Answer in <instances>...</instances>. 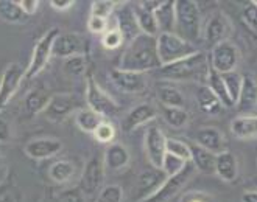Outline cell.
<instances>
[{
    "label": "cell",
    "instance_id": "22",
    "mask_svg": "<svg viewBox=\"0 0 257 202\" xmlns=\"http://www.w3.org/2000/svg\"><path fill=\"white\" fill-rule=\"evenodd\" d=\"M130 160H131L130 151L122 143H111L103 154L104 168H108L111 171L123 169L125 166L130 165Z\"/></svg>",
    "mask_w": 257,
    "mask_h": 202
},
{
    "label": "cell",
    "instance_id": "49",
    "mask_svg": "<svg viewBox=\"0 0 257 202\" xmlns=\"http://www.w3.org/2000/svg\"><path fill=\"white\" fill-rule=\"evenodd\" d=\"M50 5L56 11H67L75 5V2L73 0H50Z\"/></svg>",
    "mask_w": 257,
    "mask_h": 202
},
{
    "label": "cell",
    "instance_id": "1",
    "mask_svg": "<svg viewBox=\"0 0 257 202\" xmlns=\"http://www.w3.org/2000/svg\"><path fill=\"white\" fill-rule=\"evenodd\" d=\"M159 67L161 62L156 50V38L147 35H139L128 44L118 66L120 70L139 72V73H145L148 70L159 69Z\"/></svg>",
    "mask_w": 257,
    "mask_h": 202
},
{
    "label": "cell",
    "instance_id": "42",
    "mask_svg": "<svg viewBox=\"0 0 257 202\" xmlns=\"http://www.w3.org/2000/svg\"><path fill=\"white\" fill-rule=\"evenodd\" d=\"M64 69L67 73L73 75V76H80L84 73L86 70V58L83 55H77V56H70L66 59L64 62Z\"/></svg>",
    "mask_w": 257,
    "mask_h": 202
},
{
    "label": "cell",
    "instance_id": "4",
    "mask_svg": "<svg viewBox=\"0 0 257 202\" xmlns=\"http://www.w3.org/2000/svg\"><path fill=\"white\" fill-rule=\"evenodd\" d=\"M156 50L161 67L173 64L198 52L192 44L179 38L176 33H159L156 36Z\"/></svg>",
    "mask_w": 257,
    "mask_h": 202
},
{
    "label": "cell",
    "instance_id": "39",
    "mask_svg": "<svg viewBox=\"0 0 257 202\" xmlns=\"http://www.w3.org/2000/svg\"><path fill=\"white\" fill-rule=\"evenodd\" d=\"M123 200V190L118 185H106L103 186L100 194L97 196L95 202H122Z\"/></svg>",
    "mask_w": 257,
    "mask_h": 202
},
{
    "label": "cell",
    "instance_id": "48",
    "mask_svg": "<svg viewBox=\"0 0 257 202\" xmlns=\"http://www.w3.org/2000/svg\"><path fill=\"white\" fill-rule=\"evenodd\" d=\"M18 4L21 5V8L27 16H33L39 8V0H21Z\"/></svg>",
    "mask_w": 257,
    "mask_h": 202
},
{
    "label": "cell",
    "instance_id": "27",
    "mask_svg": "<svg viewBox=\"0 0 257 202\" xmlns=\"http://www.w3.org/2000/svg\"><path fill=\"white\" fill-rule=\"evenodd\" d=\"M231 132L240 140L257 137V115H241L231 121Z\"/></svg>",
    "mask_w": 257,
    "mask_h": 202
},
{
    "label": "cell",
    "instance_id": "36",
    "mask_svg": "<svg viewBox=\"0 0 257 202\" xmlns=\"http://www.w3.org/2000/svg\"><path fill=\"white\" fill-rule=\"evenodd\" d=\"M221 76H223L226 90H228V95H229L231 101L235 106L237 101H238V97H240L241 83H243V75H240L237 72H231V73H226V75H221Z\"/></svg>",
    "mask_w": 257,
    "mask_h": 202
},
{
    "label": "cell",
    "instance_id": "52",
    "mask_svg": "<svg viewBox=\"0 0 257 202\" xmlns=\"http://www.w3.org/2000/svg\"><path fill=\"white\" fill-rule=\"evenodd\" d=\"M5 174H7V162L2 157V154H0V180L5 177Z\"/></svg>",
    "mask_w": 257,
    "mask_h": 202
},
{
    "label": "cell",
    "instance_id": "30",
    "mask_svg": "<svg viewBox=\"0 0 257 202\" xmlns=\"http://www.w3.org/2000/svg\"><path fill=\"white\" fill-rule=\"evenodd\" d=\"M158 98L162 103V106L167 107H183L184 106V95L178 87L161 83L158 84Z\"/></svg>",
    "mask_w": 257,
    "mask_h": 202
},
{
    "label": "cell",
    "instance_id": "34",
    "mask_svg": "<svg viewBox=\"0 0 257 202\" xmlns=\"http://www.w3.org/2000/svg\"><path fill=\"white\" fill-rule=\"evenodd\" d=\"M49 176L56 183H66L75 176V165L69 160H58L50 165Z\"/></svg>",
    "mask_w": 257,
    "mask_h": 202
},
{
    "label": "cell",
    "instance_id": "51",
    "mask_svg": "<svg viewBox=\"0 0 257 202\" xmlns=\"http://www.w3.org/2000/svg\"><path fill=\"white\" fill-rule=\"evenodd\" d=\"M241 202H257V191H246L241 194Z\"/></svg>",
    "mask_w": 257,
    "mask_h": 202
},
{
    "label": "cell",
    "instance_id": "37",
    "mask_svg": "<svg viewBox=\"0 0 257 202\" xmlns=\"http://www.w3.org/2000/svg\"><path fill=\"white\" fill-rule=\"evenodd\" d=\"M167 154H172L175 157L190 162L192 154H190V146L184 142H181L178 138H167Z\"/></svg>",
    "mask_w": 257,
    "mask_h": 202
},
{
    "label": "cell",
    "instance_id": "29",
    "mask_svg": "<svg viewBox=\"0 0 257 202\" xmlns=\"http://www.w3.org/2000/svg\"><path fill=\"white\" fill-rule=\"evenodd\" d=\"M30 16L24 13L16 0H0V21L7 24L21 25L28 22Z\"/></svg>",
    "mask_w": 257,
    "mask_h": 202
},
{
    "label": "cell",
    "instance_id": "26",
    "mask_svg": "<svg viewBox=\"0 0 257 202\" xmlns=\"http://www.w3.org/2000/svg\"><path fill=\"white\" fill-rule=\"evenodd\" d=\"M50 100H52V95L47 90L41 87H35L30 90L28 95L25 97V112L30 117L38 115L47 109Z\"/></svg>",
    "mask_w": 257,
    "mask_h": 202
},
{
    "label": "cell",
    "instance_id": "19",
    "mask_svg": "<svg viewBox=\"0 0 257 202\" xmlns=\"http://www.w3.org/2000/svg\"><path fill=\"white\" fill-rule=\"evenodd\" d=\"M77 106V101L69 93H56L52 97L47 109H45V117L52 121H59L66 118Z\"/></svg>",
    "mask_w": 257,
    "mask_h": 202
},
{
    "label": "cell",
    "instance_id": "25",
    "mask_svg": "<svg viewBox=\"0 0 257 202\" xmlns=\"http://www.w3.org/2000/svg\"><path fill=\"white\" fill-rule=\"evenodd\" d=\"M190 146V154H192V163L196 168V171H201L204 174H215V159L217 154L210 152L200 145L192 143Z\"/></svg>",
    "mask_w": 257,
    "mask_h": 202
},
{
    "label": "cell",
    "instance_id": "46",
    "mask_svg": "<svg viewBox=\"0 0 257 202\" xmlns=\"http://www.w3.org/2000/svg\"><path fill=\"white\" fill-rule=\"evenodd\" d=\"M87 28H89V31H92V33H106V30H108V21L90 16L89 22H87Z\"/></svg>",
    "mask_w": 257,
    "mask_h": 202
},
{
    "label": "cell",
    "instance_id": "5",
    "mask_svg": "<svg viewBox=\"0 0 257 202\" xmlns=\"http://www.w3.org/2000/svg\"><path fill=\"white\" fill-rule=\"evenodd\" d=\"M61 33L59 28H50L47 33H45L35 45V50H33V55H32V61H30L28 64V69L25 70V78L27 80H33L35 76H38L44 69L45 66L49 64L50 61V56H52V47H53V42L56 39V36Z\"/></svg>",
    "mask_w": 257,
    "mask_h": 202
},
{
    "label": "cell",
    "instance_id": "31",
    "mask_svg": "<svg viewBox=\"0 0 257 202\" xmlns=\"http://www.w3.org/2000/svg\"><path fill=\"white\" fill-rule=\"evenodd\" d=\"M207 87L215 93V97L220 100V103L224 107H232L234 106V103L231 101V98L228 95V90H226L223 76L220 73H217L212 67H209V72H207Z\"/></svg>",
    "mask_w": 257,
    "mask_h": 202
},
{
    "label": "cell",
    "instance_id": "2",
    "mask_svg": "<svg viewBox=\"0 0 257 202\" xmlns=\"http://www.w3.org/2000/svg\"><path fill=\"white\" fill-rule=\"evenodd\" d=\"M159 75L173 81H192V80H206L209 66L207 58L203 52H196L184 59L176 61L173 64L162 66L158 69Z\"/></svg>",
    "mask_w": 257,
    "mask_h": 202
},
{
    "label": "cell",
    "instance_id": "47",
    "mask_svg": "<svg viewBox=\"0 0 257 202\" xmlns=\"http://www.w3.org/2000/svg\"><path fill=\"white\" fill-rule=\"evenodd\" d=\"M181 202H214L212 197L206 193H201V191H192V193H187L183 196Z\"/></svg>",
    "mask_w": 257,
    "mask_h": 202
},
{
    "label": "cell",
    "instance_id": "14",
    "mask_svg": "<svg viewBox=\"0 0 257 202\" xmlns=\"http://www.w3.org/2000/svg\"><path fill=\"white\" fill-rule=\"evenodd\" d=\"M159 5H161V2H150L148 0V2H139L131 7L142 35L153 36V38H156L159 35L158 22L155 18V11L158 10Z\"/></svg>",
    "mask_w": 257,
    "mask_h": 202
},
{
    "label": "cell",
    "instance_id": "13",
    "mask_svg": "<svg viewBox=\"0 0 257 202\" xmlns=\"http://www.w3.org/2000/svg\"><path fill=\"white\" fill-rule=\"evenodd\" d=\"M109 78L115 89L123 93H142L147 89L148 78L145 73L139 72H128V70H111Z\"/></svg>",
    "mask_w": 257,
    "mask_h": 202
},
{
    "label": "cell",
    "instance_id": "32",
    "mask_svg": "<svg viewBox=\"0 0 257 202\" xmlns=\"http://www.w3.org/2000/svg\"><path fill=\"white\" fill-rule=\"evenodd\" d=\"M196 103L200 104V107L207 114H218L221 111V103L215 97V93L210 90L207 86H200L196 89Z\"/></svg>",
    "mask_w": 257,
    "mask_h": 202
},
{
    "label": "cell",
    "instance_id": "40",
    "mask_svg": "<svg viewBox=\"0 0 257 202\" xmlns=\"http://www.w3.org/2000/svg\"><path fill=\"white\" fill-rule=\"evenodd\" d=\"M187 163L189 162L181 160V159L175 157V155H172V154H165V159H164V163H162V171L167 174V177H172V176L178 174L179 171H183V168Z\"/></svg>",
    "mask_w": 257,
    "mask_h": 202
},
{
    "label": "cell",
    "instance_id": "45",
    "mask_svg": "<svg viewBox=\"0 0 257 202\" xmlns=\"http://www.w3.org/2000/svg\"><path fill=\"white\" fill-rule=\"evenodd\" d=\"M58 202H86V196L81 193L80 188H72L59 196Z\"/></svg>",
    "mask_w": 257,
    "mask_h": 202
},
{
    "label": "cell",
    "instance_id": "15",
    "mask_svg": "<svg viewBox=\"0 0 257 202\" xmlns=\"http://www.w3.org/2000/svg\"><path fill=\"white\" fill-rule=\"evenodd\" d=\"M84 38L78 33H59L53 42L52 55L58 58H70L83 55L84 52Z\"/></svg>",
    "mask_w": 257,
    "mask_h": 202
},
{
    "label": "cell",
    "instance_id": "33",
    "mask_svg": "<svg viewBox=\"0 0 257 202\" xmlns=\"http://www.w3.org/2000/svg\"><path fill=\"white\" fill-rule=\"evenodd\" d=\"M75 121H77V126H78L83 132L94 134V131L100 126V124H101L104 120H103L101 115H98V114L94 112V111H90V109H81V111L77 112Z\"/></svg>",
    "mask_w": 257,
    "mask_h": 202
},
{
    "label": "cell",
    "instance_id": "28",
    "mask_svg": "<svg viewBox=\"0 0 257 202\" xmlns=\"http://www.w3.org/2000/svg\"><path fill=\"white\" fill-rule=\"evenodd\" d=\"M155 18L158 22L159 33H173L176 28V18H175V2H161L158 10L155 11Z\"/></svg>",
    "mask_w": 257,
    "mask_h": 202
},
{
    "label": "cell",
    "instance_id": "17",
    "mask_svg": "<svg viewBox=\"0 0 257 202\" xmlns=\"http://www.w3.org/2000/svg\"><path fill=\"white\" fill-rule=\"evenodd\" d=\"M165 179H167V174L159 168L153 166V169L144 171L139 176L138 186H136V193H138V200L136 202H142L147 197H150L155 191H158V188L165 182Z\"/></svg>",
    "mask_w": 257,
    "mask_h": 202
},
{
    "label": "cell",
    "instance_id": "44",
    "mask_svg": "<svg viewBox=\"0 0 257 202\" xmlns=\"http://www.w3.org/2000/svg\"><path fill=\"white\" fill-rule=\"evenodd\" d=\"M243 18H245V22L248 24V27L257 35V5L254 2L251 5L245 7Z\"/></svg>",
    "mask_w": 257,
    "mask_h": 202
},
{
    "label": "cell",
    "instance_id": "43",
    "mask_svg": "<svg viewBox=\"0 0 257 202\" xmlns=\"http://www.w3.org/2000/svg\"><path fill=\"white\" fill-rule=\"evenodd\" d=\"M122 42H125L122 33H120V30L118 28H111L108 30L106 33H104L103 39H101V44L104 49H108V50H115L118 49L120 45H122Z\"/></svg>",
    "mask_w": 257,
    "mask_h": 202
},
{
    "label": "cell",
    "instance_id": "3",
    "mask_svg": "<svg viewBox=\"0 0 257 202\" xmlns=\"http://www.w3.org/2000/svg\"><path fill=\"white\" fill-rule=\"evenodd\" d=\"M175 18L179 38H183L192 45L203 38V18L196 2L193 0H176Z\"/></svg>",
    "mask_w": 257,
    "mask_h": 202
},
{
    "label": "cell",
    "instance_id": "18",
    "mask_svg": "<svg viewBox=\"0 0 257 202\" xmlns=\"http://www.w3.org/2000/svg\"><path fill=\"white\" fill-rule=\"evenodd\" d=\"M156 117H158V109L151 103H142L133 107L128 112V115L122 121V128L123 131H133L142 126V124H147L148 121L155 120Z\"/></svg>",
    "mask_w": 257,
    "mask_h": 202
},
{
    "label": "cell",
    "instance_id": "10",
    "mask_svg": "<svg viewBox=\"0 0 257 202\" xmlns=\"http://www.w3.org/2000/svg\"><path fill=\"white\" fill-rule=\"evenodd\" d=\"M231 31H232V25H231V21L228 16H226L223 11H215L204 25L203 38H204L206 44L212 49V47H215L217 44L228 41Z\"/></svg>",
    "mask_w": 257,
    "mask_h": 202
},
{
    "label": "cell",
    "instance_id": "12",
    "mask_svg": "<svg viewBox=\"0 0 257 202\" xmlns=\"http://www.w3.org/2000/svg\"><path fill=\"white\" fill-rule=\"evenodd\" d=\"M24 78H25V69L19 62H10L5 67L2 80H0V111L16 95Z\"/></svg>",
    "mask_w": 257,
    "mask_h": 202
},
{
    "label": "cell",
    "instance_id": "6",
    "mask_svg": "<svg viewBox=\"0 0 257 202\" xmlns=\"http://www.w3.org/2000/svg\"><path fill=\"white\" fill-rule=\"evenodd\" d=\"M195 171H196V168L193 166L192 162H189L183 168V171H179L178 174L165 179V182L159 186L158 191H155L150 197H147L142 202H167V200H170L189 183V180L195 174Z\"/></svg>",
    "mask_w": 257,
    "mask_h": 202
},
{
    "label": "cell",
    "instance_id": "20",
    "mask_svg": "<svg viewBox=\"0 0 257 202\" xmlns=\"http://www.w3.org/2000/svg\"><path fill=\"white\" fill-rule=\"evenodd\" d=\"M215 174L224 182H234L238 177V160L231 151H221L215 159Z\"/></svg>",
    "mask_w": 257,
    "mask_h": 202
},
{
    "label": "cell",
    "instance_id": "16",
    "mask_svg": "<svg viewBox=\"0 0 257 202\" xmlns=\"http://www.w3.org/2000/svg\"><path fill=\"white\" fill-rule=\"evenodd\" d=\"M61 149H63V142L59 138L44 137L28 142L25 146V154L35 160H45L56 155Z\"/></svg>",
    "mask_w": 257,
    "mask_h": 202
},
{
    "label": "cell",
    "instance_id": "24",
    "mask_svg": "<svg viewBox=\"0 0 257 202\" xmlns=\"http://www.w3.org/2000/svg\"><path fill=\"white\" fill-rule=\"evenodd\" d=\"M195 143L210 152L218 154L224 148V138H223V134L217 128L209 126V128H201L196 131Z\"/></svg>",
    "mask_w": 257,
    "mask_h": 202
},
{
    "label": "cell",
    "instance_id": "9",
    "mask_svg": "<svg viewBox=\"0 0 257 202\" xmlns=\"http://www.w3.org/2000/svg\"><path fill=\"white\" fill-rule=\"evenodd\" d=\"M86 100H87L90 111L97 112L103 118L104 117H112V115H115L118 112V104L95 83L94 78H87Z\"/></svg>",
    "mask_w": 257,
    "mask_h": 202
},
{
    "label": "cell",
    "instance_id": "7",
    "mask_svg": "<svg viewBox=\"0 0 257 202\" xmlns=\"http://www.w3.org/2000/svg\"><path fill=\"white\" fill-rule=\"evenodd\" d=\"M238 62H240V52L237 49V45L232 44L229 39L220 42L210 49V67L220 75L235 72Z\"/></svg>",
    "mask_w": 257,
    "mask_h": 202
},
{
    "label": "cell",
    "instance_id": "23",
    "mask_svg": "<svg viewBox=\"0 0 257 202\" xmlns=\"http://www.w3.org/2000/svg\"><path fill=\"white\" fill-rule=\"evenodd\" d=\"M235 106L238 107L240 112H251L257 106V80L251 73L243 75L240 97Z\"/></svg>",
    "mask_w": 257,
    "mask_h": 202
},
{
    "label": "cell",
    "instance_id": "50",
    "mask_svg": "<svg viewBox=\"0 0 257 202\" xmlns=\"http://www.w3.org/2000/svg\"><path fill=\"white\" fill-rule=\"evenodd\" d=\"M11 137V131H10V124L0 118V143H7Z\"/></svg>",
    "mask_w": 257,
    "mask_h": 202
},
{
    "label": "cell",
    "instance_id": "35",
    "mask_svg": "<svg viewBox=\"0 0 257 202\" xmlns=\"http://www.w3.org/2000/svg\"><path fill=\"white\" fill-rule=\"evenodd\" d=\"M162 115L169 126H172L173 129H181L189 123V114L184 111V107L162 106Z\"/></svg>",
    "mask_w": 257,
    "mask_h": 202
},
{
    "label": "cell",
    "instance_id": "8",
    "mask_svg": "<svg viewBox=\"0 0 257 202\" xmlns=\"http://www.w3.org/2000/svg\"><path fill=\"white\" fill-rule=\"evenodd\" d=\"M103 180H104V163L100 155H95V157H92L86 163L78 188L86 197H94L100 194L103 188Z\"/></svg>",
    "mask_w": 257,
    "mask_h": 202
},
{
    "label": "cell",
    "instance_id": "21",
    "mask_svg": "<svg viewBox=\"0 0 257 202\" xmlns=\"http://www.w3.org/2000/svg\"><path fill=\"white\" fill-rule=\"evenodd\" d=\"M117 28L120 30L123 39L131 42L139 35H142V31L136 21V16L133 13V8L130 5H123L117 13Z\"/></svg>",
    "mask_w": 257,
    "mask_h": 202
},
{
    "label": "cell",
    "instance_id": "11",
    "mask_svg": "<svg viewBox=\"0 0 257 202\" xmlns=\"http://www.w3.org/2000/svg\"><path fill=\"white\" fill-rule=\"evenodd\" d=\"M144 146L151 165L162 169L165 154H167V137L164 135L159 126H148L145 131Z\"/></svg>",
    "mask_w": 257,
    "mask_h": 202
},
{
    "label": "cell",
    "instance_id": "38",
    "mask_svg": "<svg viewBox=\"0 0 257 202\" xmlns=\"http://www.w3.org/2000/svg\"><path fill=\"white\" fill-rule=\"evenodd\" d=\"M117 5L118 4L112 2V0H95V2H92V7H90V16L108 21L109 16L115 11Z\"/></svg>",
    "mask_w": 257,
    "mask_h": 202
},
{
    "label": "cell",
    "instance_id": "41",
    "mask_svg": "<svg viewBox=\"0 0 257 202\" xmlns=\"http://www.w3.org/2000/svg\"><path fill=\"white\" fill-rule=\"evenodd\" d=\"M94 137H95V140L97 142H100V143H109L111 145V142H114V138H115V129H114V126L111 123H108V121H103L100 126L94 131V134H92Z\"/></svg>",
    "mask_w": 257,
    "mask_h": 202
}]
</instances>
